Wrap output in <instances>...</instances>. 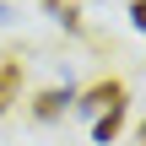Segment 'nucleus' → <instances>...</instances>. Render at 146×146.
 I'll use <instances>...</instances> for the list:
<instances>
[{
  "label": "nucleus",
  "instance_id": "3",
  "mask_svg": "<svg viewBox=\"0 0 146 146\" xmlns=\"http://www.w3.org/2000/svg\"><path fill=\"white\" fill-rule=\"evenodd\" d=\"M22 76H27V65L22 60H0V119L16 108V92H22Z\"/></svg>",
  "mask_w": 146,
  "mask_h": 146
},
{
  "label": "nucleus",
  "instance_id": "4",
  "mask_svg": "<svg viewBox=\"0 0 146 146\" xmlns=\"http://www.w3.org/2000/svg\"><path fill=\"white\" fill-rule=\"evenodd\" d=\"M119 130H125V103H119V108H103V114L92 119V141H98V146H108Z\"/></svg>",
  "mask_w": 146,
  "mask_h": 146
},
{
  "label": "nucleus",
  "instance_id": "5",
  "mask_svg": "<svg viewBox=\"0 0 146 146\" xmlns=\"http://www.w3.org/2000/svg\"><path fill=\"white\" fill-rule=\"evenodd\" d=\"M43 5H49V16H54V22H65L70 33H81V11H76L70 0H43Z\"/></svg>",
  "mask_w": 146,
  "mask_h": 146
},
{
  "label": "nucleus",
  "instance_id": "2",
  "mask_svg": "<svg viewBox=\"0 0 146 146\" xmlns=\"http://www.w3.org/2000/svg\"><path fill=\"white\" fill-rule=\"evenodd\" d=\"M70 103H76V92H70V87H49V92H38V98H33V119H43V125H49V119H60Z\"/></svg>",
  "mask_w": 146,
  "mask_h": 146
},
{
  "label": "nucleus",
  "instance_id": "1",
  "mask_svg": "<svg viewBox=\"0 0 146 146\" xmlns=\"http://www.w3.org/2000/svg\"><path fill=\"white\" fill-rule=\"evenodd\" d=\"M119 103H130V87H125V81H98V87L76 103V114H81V119H98L103 108H119Z\"/></svg>",
  "mask_w": 146,
  "mask_h": 146
}]
</instances>
